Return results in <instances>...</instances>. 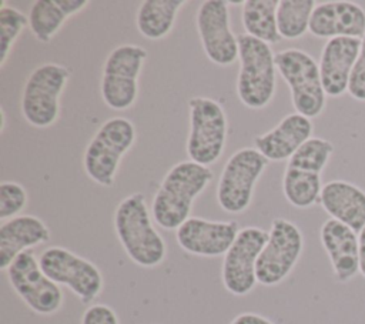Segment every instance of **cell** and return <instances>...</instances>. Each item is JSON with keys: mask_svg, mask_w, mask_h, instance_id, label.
<instances>
[{"mask_svg": "<svg viewBox=\"0 0 365 324\" xmlns=\"http://www.w3.org/2000/svg\"><path fill=\"white\" fill-rule=\"evenodd\" d=\"M212 177L210 167L191 160L173 166L153 198L154 221L164 230H177L190 218L194 200L207 188Z\"/></svg>", "mask_w": 365, "mask_h": 324, "instance_id": "cell-1", "label": "cell"}, {"mask_svg": "<svg viewBox=\"0 0 365 324\" xmlns=\"http://www.w3.org/2000/svg\"><path fill=\"white\" fill-rule=\"evenodd\" d=\"M145 197L137 191L124 197L114 211V231L125 254L140 267L160 265L167 254L164 238L153 226Z\"/></svg>", "mask_w": 365, "mask_h": 324, "instance_id": "cell-2", "label": "cell"}, {"mask_svg": "<svg viewBox=\"0 0 365 324\" xmlns=\"http://www.w3.org/2000/svg\"><path fill=\"white\" fill-rule=\"evenodd\" d=\"M237 96L251 108L267 107L275 94V54L269 44L245 33L238 34Z\"/></svg>", "mask_w": 365, "mask_h": 324, "instance_id": "cell-3", "label": "cell"}, {"mask_svg": "<svg viewBox=\"0 0 365 324\" xmlns=\"http://www.w3.org/2000/svg\"><path fill=\"white\" fill-rule=\"evenodd\" d=\"M334 146L321 137H311L288 160L282 176V193L297 208H308L319 203L321 173L327 167Z\"/></svg>", "mask_w": 365, "mask_h": 324, "instance_id": "cell-4", "label": "cell"}, {"mask_svg": "<svg viewBox=\"0 0 365 324\" xmlns=\"http://www.w3.org/2000/svg\"><path fill=\"white\" fill-rule=\"evenodd\" d=\"M135 127L124 117L104 121L86 147L83 166L87 177L103 187H111L123 156L135 141Z\"/></svg>", "mask_w": 365, "mask_h": 324, "instance_id": "cell-5", "label": "cell"}, {"mask_svg": "<svg viewBox=\"0 0 365 324\" xmlns=\"http://www.w3.org/2000/svg\"><path fill=\"white\" fill-rule=\"evenodd\" d=\"M275 66L288 84L295 113L308 118L318 117L327 106L319 66L307 51L285 49L275 53Z\"/></svg>", "mask_w": 365, "mask_h": 324, "instance_id": "cell-6", "label": "cell"}, {"mask_svg": "<svg viewBox=\"0 0 365 324\" xmlns=\"http://www.w3.org/2000/svg\"><path fill=\"white\" fill-rule=\"evenodd\" d=\"M70 79V69L58 63H43L27 77L20 100L24 120L37 128L53 126L60 114V97Z\"/></svg>", "mask_w": 365, "mask_h": 324, "instance_id": "cell-7", "label": "cell"}, {"mask_svg": "<svg viewBox=\"0 0 365 324\" xmlns=\"http://www.w3.org/2000/svg\"><path fill=\"white\" fill-rule=\"evenodd\" d=\"M187 154L191 161L210 167L222 154L227 143L228 121L222 106L210 97H191Z\"/></svg>", "mask_w": 365, "mask_h": 324, "instance_id": "cell-8", "label": "cell"}, {"mask_svg": "<svg viewBox=\"0 0 365 324\" xmlns=\"http://www.w3.org/2000/svg\"><path fill=\"white\" fill-rule=\"evenodd\" d=\"M145 59L147 50L137 44H121L108 53L100 81L101 98L107 107L124 111L134 106Z\"/></svg>", "mask_w": 365, "mask_h": 324, "instance_id": "cell-9", "label": "cell"}, {"mask_svg": "<svg viewBox=\"0 0 365 324\" xmlns=\"http://www.w3.org/2000/svg\"><path fill=\"white\" fill-rule=\"evenodd\" d=\"M268 161L257 148L237 150L225 163L218 186V206L231 214L244 213L251 201L257 181L265 171Z\"/></svg>", "mask_w": 365, "mask_h": 324, "instance_id": "cell-10", "label": "cell"}, {"mask_svg": "<svg viewBox=\"0 0 365 324\" xmlns=\"http://www.w3.org/2000/svg\"><path fill=\"white\" fill-rule=\"evenodd\" d=\"M268 241L257 260V281L271 287L284 281L298 263L304 237L301 230L292 221L278 217L271 223Z\"/></svg>", "mask_w": 365, "mask_h": 324, "instance_id": "cell-11", "label": "cell"}, {"mask_svg": "<svg viewBox=\"0 0 365 324\" xmlns=\"http://www.w3.org/2000/svg\"><path fill=\"white\" fill-rule=\"evenodd\" d=\"M38 263L50 280L68 287L84 304L96 300L103 290L104 280L97 265L64 247L46 248Z\"/></svg>", "mask_w": 365, "mask_h": 324, "instance_id": "cell-12", "label": "cell"}, {"mask_svg": "<svg viewBox=\"0 0 365 324\" xmlns=\"http://www.w3.org/2000/svg\"><path fill=\"white\" fill-rule=\"evenodd\" d=\"M6 271L10 285L30 310L51 315L61 308L64 301L61 288L44 274L31 250L17 255Z\"/></svg>", "mask_w": 365, "mask_h": 324, "instance_id": "cell-13", "label": "cell"}, {"mask_svg": "<svg viewBox=\"0 0 365 324\" xmlns=\"http://www.w3.org/2000/svg\"><path fill=\"white\" fill-rule=\"evenodd\" d=\"M268 231L244 227L222 260L221 277L225 290L234 295H247L257 281V260L268 241Z\"/></svg>", "mask_w": 365, "mask_h": 324, "instance_id": "cell-14", "label": "cell"}, {"mask_svg": "<svg viewBox=\"0 0 365 324\" xmlns=\"http://www.w3.org/2000/svg\"><path fill=\"white\" fill-rule=\"evenodd\" d=\"M195 26L208 60L227 67L238 59V37L231 30L230 1L205 0L195 14Z\"/></svg>", "mask_w": 365, "mask_h": 324, "instance_id": "cell-15", "label": "cell"}, {"mask_svg": "<svg viewBox=\"0 0 365 324\" xmlns=\"http://www.w3.org/2000/svg\"><path fill=\"white\" fill-rule=\"evenodd\" d=\"M240 233L237 221H211L201 217H190L177 231L178 245L194 255H225Z\"/></svg>", "mask_w": 365, "mask_h": 324, "instance_id": "cell-16", "label": "cell"}, {"mask_svg": "<svg viewBox=\"0 0 365 324\" xmlns=\"http://www.w3.org/2000/svg\"><path fill=\"white\" fill-rule=\"evenodd\" d=\"M309 33L328 40L335 37L361 40L365 34V10L356 3L345 0L319 3L312 11Z\"/></svg>", "mask_w": 365, "mask_h": 324, "instance_id": "cell-17", "label": "cell"}, {"mask_svg": "<svg viewBox=\"0 0 365 324\" xmlns=\"http://www.w3.org/2000/svg\"><path fill=\"white\" fill-rule=\"evenodd\" d=\"M359 39L335 37L325 41L318 66L327 96L341 97L348 91L349 77L359 56Z\"/></svg>", "mask_w": 365, "mask_h": 324, "instance_id": "cell-18", "label": "cell"}, {"mask_svg": "<svg viewBox=\"0 0 365 324\" xmlns=\"http://www.w3.org/2000/svg\"><path fill=\"white\" fill-rule=\"evenodd\" d=\"M321 244L328 254L335 280L348 283L359 273V240L348 226L328 218L319 230Z\"/></svg>", "mask_w": 365, "mask_h": 324, "instance_id": "cell-19", "label": "cell"}, {"mask_svg": "<svg viewBox=\"0 0 365 324\" xmlns=\"http://www.w3.org/2000/svg\"><path fill=\"white\" fill-rule=\"evenodd\" d=\"M314 126L311 118L291 113L274 128L254 138L255 148L269 161L289 160L294 153L311 138Z\"/></svg>", "mask_w": 365, "mask_h": 324, "instance_id": "cell-20", "label": "cell"}, {"mask_svg": "<svg viewBox=\"0 0 365 324\" xmlns=\"http://www.w3.org/2000/svg\"><path fill=\"white\" fill-rule=\"evenodd\" d=\"M48 240V227L36 216L23 214L3 221L0 226V270L6 271L17 255Z\"/></svg>", "mask_w": 365, "mask_h": 324, "instance_id": "cell-21", "label": "cell"}, {"mask_svg": "<svg viewBox=\"0 0 365 324\" xmlns=\"http://www.w3.org/2000/svg\"><path fill=\"white\" fill-rule=\"evenodd\" d=\"M319 204L334 218L355 233L365 226V191L345 180H331L322 186Z\"/></svg>", "mask_w": 365, "mask_h": 324, "instance_id": "cell-22", "label": "cell"}, {"mask_svg": "<svg viewBox=\"0 0 365 324\" xmlns=\"http://www.w3.org/2000/svg\"><path fill=\"white\" fill-rule=\"evenodd\" d=\"M88 6V0H37L29 11V29L40 43H48L64 21Z\"/></svg>", "mask_w": 365, "mask_h": 324, "instance_id": "cell-23", "label": "cell"}, {"mask_svg": "<svg viewBox=\"0 0 365 324\" xmlns=\"http://www.w3.org/2000/svg\"><path fill=\"white\" fill-rule=\"evenodd\" d=\"M184 6V0H144L135 13L137 30L148 40L164 39Z\"/></svg>", "mask_w": 365, "mask_h": 324, "instance_id": "cell-24", "label": "cell"}, {"mask_svg": "<svg viewBox=\"0 0 365 324\" xmlns=\"http://www.w3.org/2000/svg\"><path fill=\"white\" fill-rule=\"evenodd\" d=\"M279 0H245L242 1L241 21L245 34L267 44H275L282 37L277 27V9Z\"/></svg>", "mask_w": 365, "mask_h": 324, "instance_id": "cell-25", "label": "cell"}, {"mask_svg": "<svg viewBox=\"0 0 365 324\" xmlns=\"http://www.w3.org/2000/svg\"><path fill=\"white\" fill-rule=\"evenodd\" d=\"M317 3L314 0H279L277 27L282 39L297 40L309 31V20Z\"/></svg>", "mask_w": 365, "mask_h": 324, "instance_id": "cell-26", "label": "cell"}, {"mask_svg": "<svg viewBox=\"0 0 365 324\" xmlns=\"http://www.w3.org/2000/svg\"><path fill=\"white\" fill-rule=\"evenodd\" d=\"M26 26H29V16L0 1V67L6 64L16 40Z\"/></svg>", "mask_w": 365, "mask_h": 324, "instance_id": "cell-27", "label": "cell"}, {"mask_svg": "<svg viewBox=\"0 0 365 324\" xmlns=\"http://www.w3.org/2000/svg\"><path fill=\"white\" fill-rule=\"evenodd\" d=\"M27 206L26 188L16 181L0 183V220H10Z\"/></svg>", "mask_w": 365, "mask_h": 324, "instance_id": "cell-28", "label": "cell"}, {"mask_svg": "<svg viewBox=\"0 0 365 324\" xmlns=\"http://www.w3.org/2000/svg\"><path fill=\"white\" fill-rule=\"evenodd\" d=\"M348 93L354 100L365 101V34L361 39L359 56L349 77Z\"/></svg>", "mask_w": 365, "mask_h": 324, "instance_id": "cell-29", "label": "cell"}, {"mask_svg": "<svg viewBox=\"0 0 365 324\" xmlns=\"http://www.w3.org/2000/svg\"><path fill=\"white\" fill-rule=\"evenodd\" d=\"M81 324H120L117 314L106 304H93L81 315Z\"/></svg>", "mask_w": 365, "mask_h": 324, "instance_id": "cell-30", "label": "cell"}, {"mask_svg": "<svg viewBox=\"0 0 365 324\" xmlns=\"http://www.w3.org/2000/svg\"><path fill=\"white\" fill-rule=\"evenodd\" d=\"M230 324H274V323L255 313H242L237 315Z\"/></svg>", "mask_w": 365, "mask_h": 324, "instance_id": "cell-31", "label": "cell"}, {"mask_svg": "<svg viewBox=\"0 0 365 324\" xmlns=\"http://www.w3.org/2000/svg\"><path fill=\"white\" fill-rule=\"evenodd\" d=\"M358 240H359V273L365 278V226L358 233Z\"/></svg>", "mask_w": 365, "mask_h": 324, "instance_id": "cell-32", "label": "cell"}, {"mask_svg": "<svg viewBox=\"0 0 365 324\" xmlns=\"http://www.w3.org/2000/svg\"><path fill=\"white\" fill-rule=\"evenodd\" d=\"M0 116H1V121H0V131L3 133L4 131V127H6V114H4V110L0 108Z\"/></svg>", "mask_w": 365, "mask_h": 324, "instance_id": "cell-33", "label": "cell"}]
</instances>
